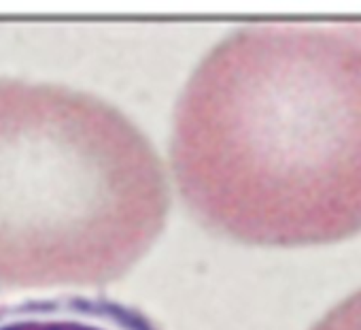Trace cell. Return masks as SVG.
<instances>
[{
    "label": "cell",
    "mask_w": 361,
    "mask_h": 330,
    "mask_svg": "<svg viewBox=\"0 0 361 330\" xmlns=\"http://www.w3.org/2000/svg\"><path fill=\"white\" fill-rule=\"evenodd\" d=\"M168 209L161 160L121 111L0 77V288L115 281L155 243Z\"/></svg>",
    "instance_id": "obj_2"
},
{
    "label": "cell",
    "mask_w": 361,
    "mask_h": 330,
    "mask_svg": "<svg viewBox=\"0 0 361 330\" xmlns=\"http://www.w3.org/2000/svg\"><path fill=\"white\" fill-rule=\"evenodd\" d=\"M0 330H159L145 313L109 300L62 296L0 311Z\"/></svg>",
    "instance_id": "obj_3"
},
{
    "label": "cell",
    "mask_w": 361,
    "mask_h": 330,
    "mask_svg": "<svg viewBox=\"0 0 361 330\" xmlns=\"http://www.w3.org/2000/svg\"><path fill=\"white\" fill-rule=\"evenodd\" d=\"M312 330H361V290L334 307Z\"/></svg>",
    "instance_id": "obj_4"
},
{
    "label": "cell",
    "mask_w": 361,
    "mask_h": 330,
    "mask_svg": "<svg viewBox=\"0 0 361 330\" xmlns=\"http://www.w3.org/2000/svg\"><path fill=\"white\" fill-rule=\"evenodd\" d=\"M170 162L194 218L234 241L361 232V41L312 26L232 33L178 98Z\"/></svg>",
    "instance_id": "obj_1"
}]
</instances>
